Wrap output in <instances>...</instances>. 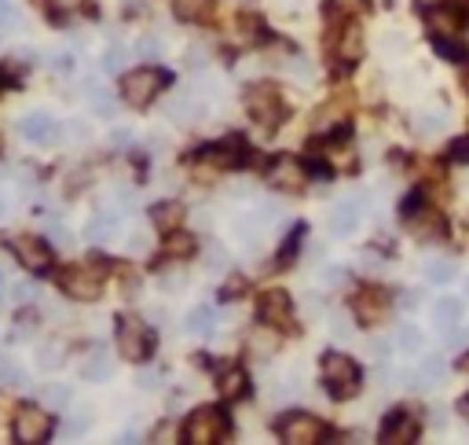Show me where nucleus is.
Returning a JSON list of instances; mask_svg holds the SVG:
<instances>
[{"label": "nucleus", "mask_w": 469, "mask_h": 445, "mask_svg": "<svg viewBox=\"0 0 469 445\" xmlns=\"http://www.w3.org/2000/svg\"><path fill=\"white\" fill-rule=\"evenodd\" d=\"M59 361H62V346H59V342L37 350V365H41V368H55Z\"/></svg>", "instance_id": "4c0bfd02"}, {"label": "nucleus", "mask_w": 469, "mask_h": 445, "mask_svg": "<svg viewBox=\"0 0 469 445\" xmlns=\"http://www.w3.org/2000/svg\"><path fill=\"white\" fill-rule=\"evenodd\" d=\"M458 372H465V375H469V353H462V358H458Z\"/></svg>", "instance_id": "603ef678"}, {"label": "nucleus", "mask_w": 469, "mask_h": 445, "mask_svg": "<svg viewBox=\"0 0 469 445\" xmlns=\"http://www.w3.org/2000/svg\"><path fill=\"white\" fill-rule=\"evenodd\" d=\"M52 240H55V243H62V247H67V243H70V235H67V232H62L59 225H52Z\"/></svg>", "instance_id": "de8ad7c7"}, {"label": "nucleus", "mask_w": 469, "mask_h": 445, "mask_svg": "<svg viewBox=\"0 0 469 445\" xmlns=\"http://www.w3.org/2000/svg\"><path fill=\"white\" fill-rule=\"evenodd\" d=\"M465 299H469V276H465Z\"/></svg>", "instance_id": "5fc2aeb1"}, {"label": "nucleus", "mask_w": 469, "mask_h": 445, "mask_svg": "<svg viewBox=\"0 0 469 445\" xmlns=\"http://www.w3.org/2000/svg\"><path fill=\"white\" fill-rule=\"evenodd\" d=\"M0 383H15V387H26V372H22L15 361H4V358H0Z\"/></svg>", "instance_id": "c9c22d12"}, {"label": "nucleus", "mask_w": 469, "mask_h": 445, "mask_svg": "<svg viewBox=\"0 0 469 445\" xmlns=\"http://www.w3.org/2000/svg\"><path fill=\"white\" fill-rule=\"evenodd\" d=\"M19 133L29 140V144H55V136H59V126H55V118H48V114H26L22 122H19Z\"/></svg>", "instance_id": "4468645a"}, {"label": "nucleus", "mask_w": 469, "mask_h": 445, "mask_svg": "<svg viewBox=\"0 0 469 445\" xmlns=\"http://www.w3.org/2000/svg\"><path fill=\"white\" fill-rule=\"evenodd\" d=\"M360 55H363V34H360V26H349L337 41V59L345 67H352V63H360Z\"/></svg>", "instance_id": "5701e85b"}, {"label": "nucleus", "mask_w": 469, "mask_h": 445, "mask_svg": "<svg viewBox=\"0 0 469 445\" xmlns=\"http://www.w3.org/2000/svg\"><path fill=\"white\" fill-rule=\"evenodd\" d=\"M418 431H422V424L415 420V416H408V412H396V416H389L385 420V431H382V441L385 445H408V441H415L418 438Z\"/></svg>", "instance_id": "2eb2a0df"}, {"label": "nucleus", "mask_w": 469, "mask_h": 445, "mask_svg": "<svg viewBox=\"0 0 469 445\" xmlns=\"http://www.w3.org/2000/svg\"><path fill=\"white\" fill-rule=\"evenodd\" d=\"M129 52H133V48H110V52L103 55V70H121L125 63H129Z\"/></svg>", "instance_id": "58836bf2"}, {"label": "nucleus", "mask_w": 469, "mask_h": 445, "mask_svg": "<svg viewBox=\"0 0 469 445\" xmlns=\"http://www.w3.org/2000/svg\"><path fill=\"white\" fill-rule=\"evenodd\" d=\"M216 0H176V15L183 22H209Z\"/></svg>", "instance_id": "393cba45"}, {"label": "nucleus", "mask_w": 469, "mask_h": 445, "mask_svg": "<svg viewBox=\"0 0 469 445\" xmlns=\"http://www.w3.org/2000/svg\"><path fill=\"white\" fill-rule=\"evenodd\" d=\"M216 391H221L224 401H239L249 391V375L242 368H228V372L216 375Z\"/></svg>", "instance_id": "6ab92c4d"}, {"label": "nucleus", "mask_w": 469, "mask_h": 445, "mask_svg": "<svg viewBox=\"0 0 469 445\" xmlns=\"http://www.w3.org/2000/svg\"><path fill=\"white\" fill-rule=\"evenodd\" d=\"M52 434V416L41 405H19L15 408V441L19 445H41Z\"/></svg>", "instance_id": "1a4fd4ad"}, {"label": "nucleus", "mask_w": 469, "mask_h": 445, "mask_svg": "<svg viewBox=\"0 0 469 445\" xmlns=\"http://www.w3.org/2000/svg\"><path fill=\"white\" fill-rule=\"evenodd\" d=\"M425 280L429 284H448V280H455V261H444V258L429 261L425 265Z\"/></svg>", "instance_id": "c756f323"}, {"label": "nucleus", "mask_w": 469, "mask_h": 445, "mask_svg": "<svg viewBox=\"0 0 469 445\" xmlns=\"http://www.w3.org/2000/svg\"><path fill=\"white\" fill-rule=\"evenodd\" d=\"M436 45V52H441L444 59H455V63H465L469 59V48L458 41V37H448V41H433Z\"/></svg>", "instance_id": "72a5a7b5"}, {"label": "nucleus", "mask_w": 469, "mask_h": 445, "mask_svg": "<svg viewBox=\"0 0 469 445\" xmlns=\"http://www.w3.org/2000/svg\"><path fill=\"white\" fill-rule=\"evenodd\" d=\"M29 294H34V287H29V284H15V299H29Z\"/></svg>", "instance_id": "8fccbe9b"}, {"label": "nucleus", "mask_w": 469, "mask_h": 445, "mask_svg": "<svg viewBox=\"0 0 469 445\" xmlns=\"http://www.w3.org/2000/svg\"><path fill=\"white\" fill-rule=\"evenodd\" d=\"M85 235L92 243H110L117 235V218L114 214H92L88 225H85Z\"/></svg>", "instance_id": "4be33fe9"}, {"label": "nucleus", "mask_w": 469, "mask_h": 445, "mask_svg": "<svg viewBox=\"0 0 469 445\" xmlns=\"http://www.w3.org/2000/svg\"><path fill=\"white\" fill-rule=\"evenodd\" d=\"M213 320H216V313H213L209 306H198V309H191V313H187V332L206 335V332L213 328Z\"/></svg>", "instance_id": "cd10ccee"}, {"label": "nucleus", "mask_w": 469, "mask_h": 445, "mask_svg": "<svg viewBox=\"0 0 469 445\" xmlns=\"http://www.w3.org/2000/svg\"><path fill=\"white\" fill-rule=\"evenodd\" d=\"M246 111H249V118H254L261 129H279L290 118V107H287L283 93H279L271 81H261V85L246 88Z\"/></svg>", "instance_id": "f03ea898"}, {"label": "nucleus", "mask_w": 469, "mask_h": 445, "mask_svg": "<svg viewBox=\"0 0 469 445\" xmlns=\"http://www.w3.org/2000/svg\"><path fill=\"white\" fill-rule=\"evenodd\" d=\"M150 218H154V225H158L162 232H176L183 225V206L180 202H158L150 210Z\"/></svg>", "instance_id": "a878e982"}, {"label": "nucleus", "mask_w": 469, "mask_h": 445, "mask_svg": "<svg viewBox=\"0 0 469 445\" xmlns=\"http://www.w3.org/2000/svg\"><path fill=\"white\" fill-rule=\"evenodd\" d=\"M396 346L403 353H415L422 346V332L415 328V324H396Z\"/></svg>", "instance_id": "c85d7f7f"}, {"label": "nucleus", "mask_w": 469, "mask_h": 445, "mask_svg": "<svg viewBox=\"0 0 469 445\" xmlns=\"http://www.w3.org/2000/svg\"><path fill=\"white\" fill-rule=\"evenodd\" d=\"M444 372H448L444 358H425V365H422V383H425V387H436V383H444Z\"/></svg>", "instance_id": "473e14b6"}, {"label": "nucleus", "mask_w": 469, "mask_h": 445, "mask_svg": "<svg viewBox=\"0 0 469 445\" xmlns=\"http://www.w3.org/2000/svg\"><path fill=\"white\" fill-rule=\"evenodd\" d=\"M275 431L287 445H319L327 438V427L316 416H308V412H287V416H279Z\"/></svg>", "instance_id": "0eeeda50"}, {"label": "nucleus", "mask_w": 469, "mask_h": 445, "mask_svg": "<svg viewBox=\"0 0 469 445\" xmlns=\"http://www.w3.org/2000/svg\"><path fill=\"white\" fill-rule=\"evenodd\" d=\"M360 221V202H337L334 210H330V228L334 235H349Z\"/></svg>", "instance_id": "b1692460"}, {"label": "nucleus", "mask_w": 469, "mask_h": 445, "mask_svg": "<svg viewBox=\"0 0 469 445\" xmlns=\"http://www.w3.org/2000/svg\"><path fill=\"white\" fill-rule=\"evenodd\" d=\"M268 185L283 195H301L308 188V166L294 155H279L268 169Z\"/></svg>", "instance_id": "6e6552de"}, {"label": "nucleus", "mask_w": 469, "mask_h": 445, "mask_svg": "<svg viewBox=\"0 0 469 445\" xmlns=\"http://www.w3.org/2000/svg\"><path fill=\"white\" fill-rule=\"evenodd\" d=\"M261 320L271 324V328L294 332V306H290V294H287V291H268L264 299H261Z\"/></svg>", "instance_id": "9d476101"}, {"label": "nucleus", "mask_w": 469, "mask_h": 445, "mask_svg": "<svg viewBox=\"0 0 469 445\" xmlns=\"http://www.w3.org/2000/svg\"><path fill=\"white\" fill-rule=\"evenodd\" d=\"M327 8L337 12V15H363L367 0H327Z\"/></svg>", "instance_id": "f704fd0d"}, {"label": "nucleus", "mask_w": 469, "mask_h": 445, "mask_svg": "<svg viewBox=\"0 0 469 445\" xmlns=\"http://www.w3.org/2000/svg\"><path fill=\"white\" fill-rule=\"evenodd\" d=\"M418 129H422V133L444 129V114H422V118H418Z\"/></svg>", "instance_id": "37998d69"}, {"label": "nucleus", "mask_w": 469, "mask_h": 445, "mask_svg": "<svg viewBox=\"0 0 469 445\" xmlns=\"http://www.w3.org/2000/svg\"><path fill=\"white\" fill-rule=\"evenodd\" d=\"M85 93H88L92 111H96V114H103V118H110V114H114V100H110L107 88H100V81H96V78H85Z\"/></svg>", "instance_id": "bb28decb"}, {"label": "nucleus", "mask_w": 469, "mask_h": 445, "mask_svg": "<svg viewBox=\"0 0 469 445\" xmlns=\"http://www.w3.org/2000/svg\"><path fill=\"white\" fill-rule=\"evenodd\" d=\"M103 265L88 261V265H70V269L59 273V287L70 294L74 302H96L103 294Z\"/></svg>", "instance_id": "7ed1b4c3"}, {"label": "nucleus", "mask_w": 469, "mask_h": 445, "mask_svg": "<svg viewBox=\"0 0 469 445\" xmlns=\"http://www.w3.org/2000/svg\"><path fill=\"white\" fill-rule=\"evenodd\" d=\"M133 52H136L140 59H158V55H162L166 48H162V41H158V37H140Z\"/></svg>", "instance_id": "e433bc0d"}, {"label": "nucleus", "mask_w": 469, "mask_h": 445, "mask_svg": "<svg viewBox=\"0 0 469 445\" xmlns=\"http://www.w3.org/2000/svg\"><path fill=\"white\" fill-rule=\"evenodd\" d=\"M0 218H4V199H0Z\"/></svg>", "instance_id": "864d4df0"}, {"label": "nucleus", "mask_w": 469, "mask_h": 445, "mask_svg": "<svg viewBox=\"0 0 469 445\" xmlns=\"http://www.w3.org/2000/svg\"><path fill=\"white\" fill-rule=\"evenodd\" d=\"M319 375H323L327 394H330V398H337V401L356 398V394H360V387H363V372H360V365L349 358V353H337V350L323 353V361H319Z\"/></svg>", "instance_id": "f257e3e1"}, {"label": "nucleus", "mask_w": 469, "mask_h": 445, "mask_svg": "<svg viewBox=\"0 0 469 445\" xmlns=\"http://www.w3.org/2000/svg\"><path fill=\"white\" fill-rule=\"evenodd\" d=\"M323 280H327V284H337V280H345V269H341V265H337V269H327V273H323Z\"/></svg>", "instance_id": "49530a36"}, {"label": "nucleus", "mask_w": 469, "mask_h": 445, "mask_svg": "<svg viewBox=\"0 0 469 445\" xmlns=\"http://www.w3.org/2000/svg\"><path fill=\"white\" fill-rule=\"evenodd\" d=\"M206 159H213L221 169H239V166L246 162V147H242V140H239V136H228L221 147H209Z\"/></svg>", "instance_id": "dca6fc26"}, {"label": "nucleus", "mask_w": 469, "mask_h": 445, "mask_svg": "<svg viewBox=\"0 0 469 445\" xmlns=\"http://www.w3.org/2000/svg\"><path fill=\"white\" fill-rule=\"evenodd\" d=\"M206 254H209V258H206V265H209V269H216V265H228V254H224V247H216V243H213Z\"/></svg>", "instance_id": "a18cd8bd"}, {"label": "nucleus", "mask_w": 469, "mask_h": 445, "mask_svg": "<svg viewBox=\"0 0 469 445\" xmlns=\"http://www.w3.org/2000/svg\"><path fill=\"white\" fill-rule=\"evenodd\" d=\"M12 251H15V258L26 265L29 273H44L48 261H52L48 243H44V240H34V235H15V240H12Z\"/></svg>", "instance_id": "9b49d317"}, {"label": "nucleus", "mask_w": 469, "mask_h": 445, "mask_svg": "<svg viewBox=\"0 0 469 445\" xmlns=\"http://www.w3.org/2000/svg\"><path fill=\"white\" fill-rule=\"evenodd\" d=\"M239 294H246V280L242 276H231L228 287L221 291V302H231V299H239Z\"/></svg>", "instance_id": "79ce46f5"}, {"label": "nucleus", "mask_w": 469, "mask_h": 445, "mask_svg": "<svg viewBox=\"0 0 469 445\" xmlns=\"http://www.w3.org/2000/svg\"><path fill=\"white\" fill-rule=\"evenodd\" d=\"M458 26H462V19H458V12H451V8L429 12V37H433V41L458 37Z\"/></svg>", "instance_id": "f3484780"}, {"label": "nucleus", "mask_w": 469, "mask_h": 445, "mask_svg": "<svg viewBox=\"0 0 469 445\" xmlns=\"http://www.w3.org/2000/svg\"><path fill=\"white\" fill-rule=\"evenodd\" d=\"M408 228H411L415 240H422V243H436V240H444V235H448L444 218L433 214V210H418V214L408 210Z\"/></svg>", "instance_id": "ddd939ff"}, {"label": "nucleus", "mask_w": 469, "mask_h": 445, "mask_svg": "<svg viewBox=\"0 0 469 445\" xmlns=\"http://www.w3.org/2000/svg\"><path fill=\"white\" fill-rule=\"evenodd\" d=\"M166 251H169L173 258H187V254H195V240H191V235H183V232L176 228V232H169Z\"/></svg>", "instance_id": "7c9ffc66"}, {"label": "nucleus", "mask_w": 469, "mask_h": 445, "mask_svg": "<svg viewBox=\"0 0 469 445\" xmlns=\"http://www.w3.org/2000/svg\"><path fill=\"white\" fill-rule=\"evenodd\" d=\"M352 309H356V317H360L363 324H382L385 313H389L392 306H389V294H385V291L367 287V291H360L356 299H352Z\"/></svg>", "instance_id": "f8f14e48"}, {"label": "nucleus", "mask_w": 469, "mask_h": 445, "mask_svg": "<svg viewBox=\"0 0 469 445\" xmlns=\"http://www.w3.org/2000/svg\"><path fill=\"white\" fill-rule=\"evenodd\" d=\"M451 159H455V162H469V136H458V140L451 144Z\"/></svg>", "instance_id": "c03bdc74"}, {"label": "nucleus", "mask_w": 469, "mask_h": 445, "mask_svg": "<svg viewBox=\"0 0 469 445\" xmlns=\"http://www.w3.org/2000/svg\"><path fill=\"white\" fill-rule=\"evenodd\" d=\"M202 114L206 111H202V103L195 96H176V100L166 103V118H169V122H176V126H191V122H198Z\"/></svg>", "instance_id": "a211bd4d"}, {"label": "nucleus", "mask_w": 469, "mask_h": 445, "mask_svg": "<svg viewBox=\"0 0 469 445\" xmlns=\"http://www.w3.org/2000/svg\"><path fill=\"white\" fill-rule=\"evenodd\" d=\"M458 416H465V420H469V394H465V398H458Z\"/></svg>", "instance_id": "3c124183"}, {"label": "nucleus", "mask_w": 469, "mask_h": 445, "mask_svg": "<svg viewBox=\"0 0 469 445\" xmlns=\"http://www.w3.org/2000/svg\"><path fill=\"white\" fill-rule=\"evenodd\" d=\"M228 434H231V424L221 408H198L183 424V441L191 445H216V441H228Z\"/></svg>", "instance_id": "423d86ee"}, {"label": "nucleus", "mask_w": 469, "mask_h": 445, "mask_svg": "<svg viewBox=\"0 0 469 445\" xmlns=\"http://www.w3.org/2000/svg\"><path fill=\"white\" fill-rule=\"evenodd\" d=\"M117 350H121V358H129L136 365L147 361L154 353V332L136 313H121L117 317Z\"/></svg>", "instance_id": "39448f33"}, {"label": "nucleus", "mask_w": 469, "mask_h": 445, "mask_svg": "<svg viewBox=\"0 0 469 445\" xmlns=\"http://www.w3.org/2000/svg\"><path fill=\"white\" fill-rule=\"evenodd\" d=\"M52 12L55 15H70V12H92L88 0H52Z\"/></svg>", "instance_id": "ea45409f"}, {"label": "nucleus", "mask_w": 469, "mask_h": 445, "mask_svg": "<svg viewBox=\"0 0 469 445\" xmlns=\"http://www.w3.org/2000/svg\"><path fill=\"white\" fill-rule=\"evenodd\" d=\"M169 78H173L169 70H154V67L129 70V74L121 78V96H125V103H129V107H147L169 85Z\"/></svg>", "instance_id": "20e7f679"}, {"label": "nucleus", "mask_w": 469, "mask_h": 445, "mask_svg": "<svg viewBox=\"0 0 469 445\" xmlns=\"http://www.w3.org/2000/svg\"><path fill=\"white\" fill-rule=\"evenodd\" d=\"M129 140H133V133H129V129H117V133H114V144H117V147H125Z\"/></svg>", "instance_id": "09e8293b"}, {"label": "nucleus", "mask_w": 469, "mask_h": 445, "mask_svg": "<svg viewBox=\"0 0 469 445\" xmlns=\"http://www.w3.org/2000/svg\"><path fill=\"white\" fill-rule=\"evenodd\" d=\"M129 251H133V254H147V251H150V235H147L143 228H136V232L129 235Z\"/></svg>", "instance_id": "a19ab883"}, {"label": "nucleus", "mask_w": 469, "mask_h": 445, "mask_svg": "<svg viewBox=\"0 0 469 445\" xmlns=\"http://www.w3.org/2000/svg\"><path fill=\"white\" fill-rule=\"evenodd\" d=\"M81 372H85V379H92V383H103V379H110V372H114V361H110V353L103 350V346H96L85 358V365H81Z\"/></svg>", "instance_id": "aec40b11"}, {"label": "nucleus", "mask_w": 469, "mask_h": 445, "mask_svg": "<svg viewBox=\"0 0 469 445\" xmlns=\"http://www.w3.org/2000/svg\"><path fill=\"white\" fill-rule=\"evenodd\" d=\"M433 324L441 332H455L458 324H462V302L458 299H441L433 306Z\"/></svg>", "instance_id": "412c9836"}, {"label": "nucleus", "mask_w": 469, "mask_h": 445, "mask_svg": "<svg viewBox=\"0 0 469 445\" xmlns=\"http://www.w3.org/2000/svg\"><path fill=\"white\" fill-rule=\"evenodd\" d=\"M41 398H44L52 408H67V405L74 401V391H70V387H62V383H48Z\"/></svg>", "instance_id": "2f4dec72"}]
</instances>
